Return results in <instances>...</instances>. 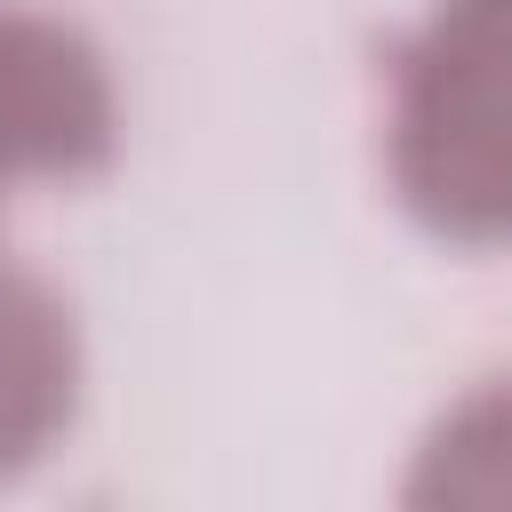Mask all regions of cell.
<instances>
[{
	"label": "cell",
	"mask_w": 512,
	"mask_h": 512,
	"mask_svg": "<svg viewBox=\"0 0 512 512\" xmlns=\"http://www.w3.org/2000/svg\"><path fill=\"white\" fill-rule=\"evenodd\" d=\"M384 160L424 232L512 248V0H432L392 56Z\"/></svg>",
	"instance_id": "1"
},
{
	"label": "cell",
	"mask_w": 512,
	"mask_h": 512,
	"mask_svg": "<svg viewBox=\"0 0 512 512\" xmlns=\"http://www.w3.org/2000/svg\"><path fill=\"white\" fill-rule=\"evenodd\" d=\"M408 496L416 504H512V376L480 384L432 424L408 472Z\"/></svg>",
	"instance_id": "4"
},
{
	"label": "cell",
	"mask_w": 512,
	"mask_h": 512,
	"mask_svg": "<svg viewBox=\"0 0 512 512\" xmlns=\"http://www.w3.org/2000/svg\"><path fill=\"white\" fill-rule=\"evenodd\" d=\"M104 56L32 8H0V152L16 176H88L112 152Z\"/></svg>",
	"instance_id": "2"
},
{
	"label": "cell",
	"mask_w": 512,
	"mask_h": 512,
	"mask_svg": "<svg viewBox=\"0 0 512 512\" xmlns=\"http://www.w3.org/2000/svg\"><path fill=\"white\" fill-rule=\"evenodd\" d=\"M80 392L72 312L16 264H0V472H24L64 424Z\"/></svg>",
	"instance_id": "3"
},
{
	"label": "cell",
	"mask_w": 512,
	"mask_h": 512,
	"mask_svg": "<svg viewBox=\"0 0 512 512\" xmlns=\"http://www.w3.org/2000/svg\"><path fill=\"white\" fill-rule=\"evenodd\" d=\"M8 176H16V168H8V152H0V184H8Z\"/></svg>",
	"instance_id": "5"
}]
</instances>
